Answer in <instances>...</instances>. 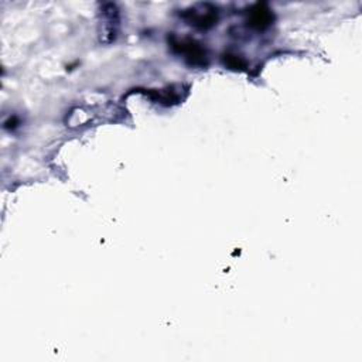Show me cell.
I'll return each mask as SVG.
<instances>
[{"instance_id": "cell-1", "label": "cell", "mask_w": 362, "mask_h": 362, "mask_svg": "<svg viewBox=\"0 0 362 362\" xmlns=\"http://www.w3.org/2000/svg\"><path fill=\"white\" fill-rule=\"evenodd\" d=\"M171 48L174 49V52L182 55V58L189 64V65H195V66H205L206 61H208V54L206 49L202 47V44H199L198 41L192 40V38H180L173 35L171 41H170Z\"/></svg>"}, {"instance_id": "cell-2", "label": "cell", "mask_w": 362, "mask_h": 362, "mask_svg": "<svg viewBox=\"0 0 362 362\" xmlns=\"http://www.w3.org/2000/svg\"><path fill=\"white\" fill-rule=\"evenodd\" d=\"M182 18L192 27L208 30L218 21V8L211 3H198L181 14Z\"/></svg>"}, {"instance_id": "cell-3", "label": "cell", "mask_w": 362, "mask_h": 362, "mask_svg": "<svg viewBox=\"0 0 362 362\" xmlns=\"http://www.w3.org/2000/svg\"><path fill=\"white\" fill-rule=\"evenodd\" d=\"M100 31L99 37L103 42H112L117 35L119 10L113 3H105L100 8Z\"/></svg>"}, {"instance_id": "cell-4", "label": "cell", "mask_w": 362, "mask_h": 362, "mask_svg": "<svg viewBox=\"0 0 362 362\" xmlns=\"http://www.w3.org/2000/svg\"><path fill=\"white\" fill-rule=\"evenodd\" d=\"M273 21V13L266 3H256L247 11V24L256 30L267 28Z\"/></svg>"}, {"instance_id": "cell-5", "label": "cell", "mask_w": 362, "mask_h": 362, "mask_svg": "<svg viewBox=\"0 0 362 362\" xmlns=\"http://www.w3.org/2000/svg\"><path fill=\"white\" fill-rule=\"evenodd\" d=\"M225 65H228L232 69H243L246 66V62L243 61L242 57L239 55H232V54H226L225 55Z\"/></svg>"}]
</instances>
